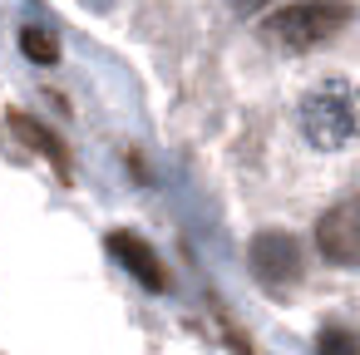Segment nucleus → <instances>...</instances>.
Returning <instances> with one entry per match:
<instances>
[{"label": "nucleus", "instance_id": "1", "mask_svg": "<svg viewBox=\"0 0 360 355\" xmlns=\"http://www.w3.org/2000/svg\"><path fill=\"white\" fill-rule=\"evenodd\" d=\"M350 25V6L345 0H296V6H281L262 20V35L276 45V50H316L326 45L330 35H340Z\"/></svg>", "mask_w": 360, "mask_h": 355}, {"label": "nucleus", "instance_id": "2", "mask_svg": "<svg viewBox=\"0 0 360 355\" xmlns=\"http://www.w3.org/2000/svg\"><path fill=\"white\" fill-rule=\"evenodd\" d=\"M355 129H360V109H355L350 84L326 79V84H316V89L301 99V134H306L311 148L335 153V148H345V143L355 138Z\"/></svg>", "mask_w": 360, "mask_h": 355}, {"label": "nucleus", "instance_id": "3", "mask_svg": "<svg viewBox=\"0 0 360 355\" xmlns=\"http://www.w3.org/2000/svg\"><path fill=\"white\" fill-rule=\"evenodd\" d=\"M247 257H252V271H257V281H262L266 291H286V286L301 281V247H296V237L281 232V227L257 232Z\"/></svg>", "mask_w": 360, "mask_h": 355}, {"label": "nucleus", "instance_id": "4", "mask_svg": "<svg viewBox=\"0 0 360 355\" xmlns=\"http://www.w3.org/2000/svg\"><path fill=\"white\" fill-rule=\"evenodd\" d=\"M316 247L330 266H360V198L335 202L316 222Z\"/></svg>", "mask_w": 360, "mask_h": 355}, {"label": "nucleus", "instance_id": "5", "mask_svg": "<svg viewBox=\"0 0 360 355\" xmlns=\"http://www.w3.org/2000/svg\"><path fill=\"white\" fill-rule=\"evenodd\" d=\"M109 252L119 257V266H124L139 286H148V291H168V266L158 262V252H153L143 237H134V232H109Z\"/></svg>", "mask_w": 360, "mask_h": 355}, {"label": "nucleus", "instance_id": "6", "mask_svg": "<svg viewBox=\"0 0 360 355\" xmlns=\"http://www.w3.org/2000/svg\"><path fill=\"white\" fill-rule=\"evenodd\" d=\"M11 134L25 143V148H35L45 163H55V173L60 178H70V153H65V143L45 129V124H35L30 114H20V109H11Z\"/></svg>", "mask_w": 360, "mask_h": 355}, {"label": "nucleus", "instance_id": "7", "mask_svg": "<svg viewBox=\"0 0 360 355\" xmlns=\"http://www.w3.org/2000/svg\"><path fill=\"white\" fill-rule=\"evenodd\" d=\"M20 50H25V60H35V65H55V60H60L55 35L40 30V25H25V30H20Z\"/></svg>", "mask_w": 360, "mask_h": 355}, {"label": "nucleus", "instance_id": "8", "mask_svg": "<svg viewBox=\"0 0 360 355\" xmlns=\"http://www.w3.org/2000/svg\"><path fill=\"white\" fill-rule=\"evenodd\" d=\"M316 355H360V335L350 325H326L316 335Z\"/></svg>", "mask_w": 360, "mask_h": 355}, {"label": "nucleus", "instance_id": "9", "mask_svg": "<svg viewBox=\"0 0 360 355\" xmlns=\"http://www.w3.org/2000/svg\"><path fill=\"white\" fill-rule=\"evenodd\" d=\"M232 6H237V11H242V15H252V11H257V6H266V0H232Z\"/></svg>", "mask_w": 360, "mask_h": 355}]
</instances>
